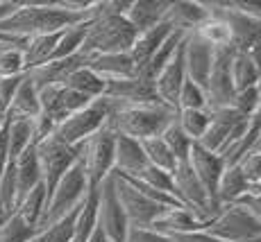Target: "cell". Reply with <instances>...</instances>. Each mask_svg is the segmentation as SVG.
Returning a JSON list of instances; mask_svg holds the SVG:
<instances>
[{
    "label": "cell",
    "instance_id": "cell-23",
    "mask_svg": "<svg viewBox=\"0 0 261 242\" xmlns=\"http://www.w3.org/2000/svg\"><path fill=\"white\" fill-rule=\"evenodd\" d=\"M39 113H41V107H39V90L34 88L32 79L25 73L23 82L18 84L16 93H14V100H12V104H9L3 120H37Z\"/></svg>",
    "mask_w": 261,
    "mask_h": 242
},
{
    "label": "cell",
    "instance_id": "cell-48",
    "mask_svg": "<svg viewBox=\"0 0 261 242\" xmlns=\"http://www.w3.org/2000/svg\"><path fill=\"white\" fill-rule=\"evenodd\" d=\"M250 57H252V62L257 64V68H259V90H261V43L250 52Z\"/></svg>",
    "mask_w": 261,
    "mask_h": 242
},
{
    "label": "cell",
    "instance_id": "cell-18",
    "mask_svg": "<svg viewBox=\"0 0 261 242\" xmlns=\"http://www.w3.org/2000/svg\"><path fill=\"white\" fill-rule=\"evenodd\" d=\"M87 68L93 70V73L98 75L100 79H105V82L137 77V66H134L129 52L91 54V57H87Z\"/></svg>",
    "mask_w": 261,
    "mask_h": 242
},
{
    "label": "cell",
    "instance_id": "cell-49",
    "mask_svg": "<svg viewBox=\"0 0 261 242\" xmlns=\"http://www.w3.org/2000/svg\"><path fill=\"white\" fill-rule=\"evenodd\" d=\"M89 242H107V238H105V235H102V231H100L98 226H95V231H93V235H91V238H89Z\"/></svg>",
    "mask_w": 261,
    "mask_h": 242
},
{
    "label": "cell",
    "instance_id": "cell-21",
    "mask_svg": "<svg viewBox=\"0 0 261 242\" xmlns=\"http://www.w3.org/2000/svg\"><path fill=\"white\" fill-rule=\"evenodd\" d=\"M207 224L200 220H195L193 213H189L184 206L177 208H166L157 220L152 222L150 231L162 235H175V233H191V231H204Z\"/></svg>",
    "mask_w": 261,
    "mask_h": 242
},
{
    "label": "cell",
    "instance_id": "cell-6",
    "mask_svg": "<svg viewBox=\"0 0 261 242\" xmlns=\"http://www.w3.org/2000/svg\"><path fill=\"white\" fill-rule=\"evenodd\" d=\"M204 231L223 242H254L261 238V220L237 204H225Z\"/></svg>",
    "mask_w": 261,
    "mask_h": 242
},
{
    "label": "cell",
    "instance_id": "cell-15",
    "mask_svg": "<svg viewBox=\"0 0 261 242\" xmlns=\"http://www.w3.org/2000/svg\"><path fill=\"white\" fill-rule=\"evenodd\" d=\"M184 82H187V70H184V41H182V45H179L177 52H175V57L170 59L166 64V68H164L152 82L159 102H162L164 107L173 109L175 113H177V98H179V90H182Z\"/></svg>",
    "mask_w": 261,
    "mask_h": 242
},
{
    "label": "cell",
    "instance_id": "cell-53",
    "mask_svg": "<svg viewBox=\"0 0 261 242\" xmlns=\"http://www.w3.org/2000/svg\"><path fill=\"white\" fill-rule=\"evenodd\" d=\"M5 48H9V45H0V50H5Z\"/></svg>",
    "mask_w": 261,
    "mask_h": 242
},
{
    "label": "cell",
    "instance_id": "cell-20",
    "mask_svg": "<svg viewBox=\"0 0 261 242\" xmlns=\"http://www.w3.org/2000/svg\"><path fill=\"white\" fill-rule=\"evenodd\" d=\"M207 18V9H204L202 0H175L168 3L164 23H168L177 32H193L200 23Z\"/></svg>",
    "mask_w": 261,
    "mask_h": 242
},
{
    "label": "cell",
    "instance_id": "cell-26",
    "mask_svg": "<svg viewBox=\"0 0 261 242\" xmlns=\"http://www.w3.org/2000/svg\"><path fill=\"white\" fill-rule=\"evenodd\" d=\"M64 32V29H62ZM62 32H55V34H39V37H30L25 39L21 52H23V64H25V73H30L32 68L41 66L46 64L55 52V45L59 41V34Z\"/></svg>",
    "mask_w": 261,
    "mask_h": 242
},
{
    "label": "cell",
    "instance_id": "cell-10",
    "mask_svg": "<svg viewBox=\"0 0 261 242\" xmlns=\"http://www.w3.org/2000/svg\"><path fill=\"white\" fill-rule=\"evenodd\" d=\"M232 57H234V48H216L214 50V64H212V73H209V82L204 88L207 95V111H216V109H227L232 107L234 100V84H232Z\"/></svg>",
    "mask_w": 261,
    "mask_h": 242
},
{
    "label": "cell",
    "instance_id": "cell-37",
    "mask_svg": "<svg viewBox=\"0 0 261 242\" xmlns=\"http://www.w3.org/2000/svg\"><path fill=\"white\" fill-rule=\"evenodd\" d=\"M162 140L166 143V147L170 149V154L175 156V161H177V163H182V161H189V152H191V145H193V140H191L189 136L184 134L182 129H179L177 120H173V123H170L168 127L164 129Z\"/></svg>",
    "mask_w": 261,
    "mask_h": 242
},
{
    "label": "cell",
    "instance_id": "cell-12",
    "mask_svg": "<svg viewBox=\"0 0 261 242\" xmlns=\"http://www.w3.org/2000/svg\"><path fill=\"white\" fill-rule=\"evenodd\" d=\"M98 229L102 231L107 242H125L129 229L127 218L116 197V190H114L112 174L98 186Z\"/></svg>",
    "mask_w": 261,
    "mask_h": 242
},
{
    "label": "cell",
    "instance_id": "cell-30",
    "mask_svg": "<svg viewBox=\"0 0 261 242\" xmlns=\"http://www.w3.org/2000/svg\"><path fill=\"white\" fill-rule=\"evenodd\" d=\"M62 86L77 90L80 95H84V98H89V100H100L105 95V79H100L98 75H95L93 70H89L87 66L77 68L73 75H68V79Z\"/></svg>",
    "mask_w": 261,
    "mask_h": 242
},
{
    "label": "cell",
    "instance_id": "cell-50",
    "mask_svg": "<svg viewBox=\"0 0 261 242\" xmlns=\"http://www.w3.org/2000/svg\"><path fill=\"white\" fill-rule=\"evenodd\" d=\"M252 149H254V152H261V136H259V140H257V143L252 145Z\"/></svg>",
    "mask_w": 261,
    "mask_h": 242
},
{
    "label": "cell",
    "instance_id": "cell-43",
    "mask_svg": "<svg viewBox=\"0 0 261 242\" xmlns=\"http://www.w3.org/2000/svg\"><path fill=\"white\" fill-rule=\"evenodd\" d=\"M25 75H21V77H0V123H3L5 113H7L9 104H12L14 100V93H16L18 84L23 82Z\"/></svg>",
    "mask_w": 261,
    "mask_h": 242
},
{
    "label": "cell",
    "instance_id": "cell-29",
    "mask_svg": "<svg viewBox=\"0 0 261 242\" xmlns=\"http://www.w3.org/2000/svg\"><path fill=\"white\" fill-rule=\"evenodd\" d=\"M229 73H232L234 90H245V88L259 86V68L248 52H237V50H234Z\"/></svg>",
    "mask_w": 261,
    "mask_h": 242
},
{
    "label": "cell",
    "instance_id": "cell-32",
    "mask_svg": "<svg viewBox=\"0 0 261 242\" xmlns=\"http://www.w3.org/2000/svg\"><path fill=\"white\" fill-rule=\"evenodd\" d=\"M193 32L198 34L202 41H207L212 48H227V45H232L227 23H225L223 18L214 16V14H207V18H204Z\"/></svg>",
    "mask_w": 261,
    "mask_h": 242
},
{
    "label": "cell",
    "instance_id": "cell-54",
    "mask_svg": "<svg viewBox=\"0 0 261 242\" xmlns=\"http://www.w3.org/2000/svg\"><path fill=\"white\" fill-rule=\"evenodd\" d=\"M3 220H5V218H0V222H3Z\"/></svg>",
    "mask_w": 261,
    "mask_h": 242
},
{
    "label": "cell",
    "instance_id": "cell-27",
    "mask_svg": "<svg viewBox=\"0 0 261 242\" xmlns=\"http://www.w3.org/2000/svg\"><path fill=\"white\" fill-rule=\"evenodd\" d=\"M184 37H187V32H177V29H175V32H170L168 39H166V41H164L162 45H159L157 52L152 54V59H150V62L145 64V68L141 70V73H139V77L152 84L154 77H157V75L162 73L164 68H166V64L175 57V52H177V48L182 45Z\"/></svg>",
    "mask_w": 261,
    "mask_h": 242
},
{
    "label": "cell",
    "instance_id": "cell-11",
    "mask_svg": "<svg viewBox=\"0 0 261 242\" xmlns=\"http://www.w3.org/2000/svg\"><path fill=\"white\" fill-rule=\"evenodd\" d=\"M93 100L80 95L77 90L66 88V86H46L39 88V107L41 113L39 118H46V123L53 125V129L59 123H64L66 118H71L73 113L82 111L84 107H89Z\"/></svg>",
    "mask_w": 261,
    "mask_h": 242
},
{
    "label": "cell",
    "instance_id": "cell-7",
    "mask_svg": "<svg viewBox=\"0 0 261 242\" xmlns=\"http://www.w3.org/2000/svg\"><path fill=\"white\" fill-rule=\"evenodd\" d=\"M107 118H109L107 98L93 100L89 107H84L82 111L73 113L71 118H66L64 123H59L50 136H55L59 143L68 145V147H77L89 136H93L98 129H102L107 125Z\"/></svg>",
    "mask_w": 261,
    "mask_h": 242
},
{
    "label": "cell",
    "instance_id": "cell-22",
    "mask_svg": "<svg viewBox=\"0 0 261 242\" xmlns=\"http://www.w3.org/2000/svg\"><path fill=\"white\" fill-rule=\"evenodd\" d=\"M166 9H168V0H132L129 12L125 14V18L141 34V32L157 27L159 23H164Z\"/></svg>",
    "mask_w": 261,
    "mask_h": 242
},
{
    "label": "cell",
    "instance_id": "cell-9",
    "mask_svg": "<svg viewBox=\"0 0 261 242\" xmlns=\"http://www.w3.org/2000/svg\"><path fill=\"white\" fill-rule=\"evenodd\" d=\"M112 181H114V190H116V197L120 201V208H123L125 218H127L129 226H137V229H150L152 222L168 208L162 206L157 201H152L150 197H145L143 193H139L132 184H129L125 176H120L118 172L112 170Z\"/></svg>",
    "mask_w": 261,
    "mask_h": 242
},
{
    "label": "cell",
    "instance_id": "cell-33",
    "mask_svg": "<svg viewBox=\"0 0 261 242\" xmlns=\"http://www.w3.org/2000/svg\"><path fill=\"white\" fill-rule=\"evenodd\" d=\"M139 143H141V149H143L145 159H148V165H152V168H157V170H164V172H168V174L173 172L177 161H175V156L170 154V149L162 140V136L139 140Z\"/></svg>",
    "mask_w": 261,
    "mask_h": 242
},
{
    "label": "cell",
    "instance_id": "cell-31",
    "mask_svg": "<svg viewBox=\"0 0 261 242\" xmlns=\"http://www.w3.org/2000/svg\"><path fill=\"white\" fill-rule=\"evenodd\" d=\"M87 27H89V21L64 29V32L59 34V41L55 45V52L48 62H59V59H68V57H73V54H77L80 50H82L84 37H87Z\"/></svg>",
    "mask_w": 261,
    "mask_h": 242
},
{
    "label": "cell",
    "instance_id": "cell-3",
    "mask_svg": "<svg viewBox=\"0 0 261 242\" xmlns=\"http://www.w3.org/2000/svg\"><path fill=\"white\" fill-rule=\"evenodd\" d=\"M89 190H91V186H89L87 174H84L80 161H75V165L62 176L57 188H55L53 195L48 197L46 210H43L41 220H39L37 231H43L46 226L55 224V222H59L62 218H66L71 210H75L80 204H82Z\"/></svg>",
    "mask_w": 261,
    "mask_h": 242
},
{
    "label": "cell",
    "instance_id": "cell-34",
    "mask_svg": "<svg viewBox=\"0 0 261 242\" xmlns=\"http://www.w3.org/2000/svg\"><path fill=\"white\" fill-rule=\"evenodd\" d=\"M46 201H48L46 188H43V184H39L37 188H32L21 199V204L16 206V210H14V213H18L30 226H34V229H37L39 220H41L43 210H46Z\"/></svg>",
    "mask_w": 261,
    "mask_h": 242
},
{
    "label": "cell",
    "instance_id": "cell-16",
    "mask_svg": "<svg viewBox=\"0 0 261 242\" xmlns=\"http://www.w3.org/2000/svg\"><path fill=\"white\" fill-rule=\"evenodd\" d=\"M102 98L114 100L118 104H152L159 102L154 86L150 82H145L137 75L129 79H112L105 82V95Z\"/></svg>",
    "mask_w": 261,
    "mask_h": 242
},
{
    "label": "cell",
    "instance_id": "cell-2",
    "mask_svg": "<svg viewBox=\"0 0 261 242\" xmlns=\"http://www.w3.org/2000/svg\"><path fill=\"white\" fill-rule=\"evenodd\" d=\"M109 102L107 125L118 136H127L134 140H145L162 136L164 129L177 118L173 109L164 107L162 102L152 104H118L114 100Z\"/></svg>",
    "mask_w": 261,
    "mask_h": 242
},
{
    "label": "cell",
    "instance_id": "cell-45",
    "mask_svg": "<svg viewBox=\"0 0 261 242\" xmlns=\"http://www.w3.org/2000/svg\"><path fill=\"white\" fill-rule=\"evenodd\" d=\"M234 204L241 206V208H245L248 213H252L254 218L261 220V193H245L243 197H239Z\"/></svg>",
    "mask_w": 261,
    "mask_h": 242
},
{
    "label": "cell",
    "instance_id": "cell-24",
    "mask_svg": "<svg viewBox=\"0 0 261 242\" xmlns=\"http://www.w3.org/2000/svg\"><path fill=\"white\" fill-rule=\"evenodd\" d=\"M175 32L168 23H159L157 27L148 29V32L137 34V41H134L132 50H129V57H132L134 66H137V75L145 68V64L152 59V54L157 52V48L168 39V34Z\"/></svg>",
    "mask_w": 261,
    "mask_h": 242
},
{
    "label": "cell",
    "instance_id": "cell-36",
    "mask_svg": "<svg viewBox=\"0 0 261 242\" xmlns=\"http://www.w3.org/2000/svg\"><path fill=\"white\" fill-rule=\"evenodd\" d=\"M177 125L184 134L189 136L193 143H198L200 138L204 136L209 127V111L200 109V111H177Z\"/></svg>",
    "mask_w": 261,
    "mask_h": 242
},
{
    "label": "cell",
    "instance_id": "cell-14",
    "mask_svg": "<svg viewBox=\"0 0 261 242\" xmlns=\"http://www.w3.org/2000/svg\"><path fill=\"white\" fill-rule=\"evenodd\" d=\"M189 165L195 172V176H198V181L202 184V188L207 190L209 199H212L216 206H220L218 199H216V193H218L220 176L225 172L223 156L204 149L200 143H193L191 145V152H189Z\"/></svg>",
    "mask_w": 261,
    "mask_h": 242
},
{
    "label": "cell",
    "instance_id": "cell-8",
    "mask_svg": "<svg viewBox=\"0 0 261 242\" xmlns=\"http://www.w3.org/2000/svg\"><path fill=\"white\" fill-rule=\"evenodd\" d=\"M34 152H37L41 184H43V188H46V195L50 197L53 190L57 188V184L62 181V176L66 174L75 165V161H77V147H68V145L59 143L55 136H48V138L39 140V143L34 145Z\"/></svg>",
    "mask_w": 261,
    "mask_h": 242
},
{
    "label": "cell",
    "instance_id": "cell-46",
    "mask_svg": "<svg viewBox=\"0 0 261 242\" xmlns=\"http://www.w3.org/2000/svg\"><path fill=\"white\" fill-rule=\"evenodd\" d=\"M170 242H223L214 235H209L207 231H191V233H175V235H166Z\"/></svg>",
    "mask_w": 261,
    "mask_h": 242
},
{
    "label": "cell",
    "instance_id": "cell-40",
    "mask_svg": "<svg viewBox=\"0 0 261 242\" xmlns=\"http://www.w3.org/2000/svg\"><path fill=\"white\" fill-rule=\"evenodd\" d=\"M132 179L141 181V184H145L148 188H152V190H157V193L173 195V181H170V174L164 172V170L152 168V165H148V168H145L141 174L132 176Z\"/></svg>",
    "mask_w": 261,
    "mask_h": 242
},
{
    "label": "cell",
    "instance_id": "cell-55",
    "mask_svg": "<svg viewBox=\"0 0 261 242\" xmlns=\"http://www.w3.org/2000/svg\"><path fill=\"white\" fill-rule=\"evenodd\" d=\"M0 125H3V123H0Z\"/></svg>",
    "mask_w": 261,
    "mask_h": 242
},
{
    "label": "cell",
    "instance_id": "cell-52",
    "mask_svg": "<svg viewBox=\"0 0 261 242\" xmlns=\"http://www.w3.org/2000/svg\"><path fill=\"white\" fill-rule=\"evenodd\" d=\"M250 193H261V184L257 186V188H252V190H250Z\"/></svg>",
    "mask_w": 261,
    "mask_h": 242
},
{
    "label": "cell",
    "instance_id": "cell-19",
    "mask_svg": "<svg viewBox=\"0 0 261 242\" xmlns=\"http://www.w3.org/2000/svg\"><path fill=\"white\" fill-rule=\"evenodd\" d=\"M148 168V159H145L141 143L127 136L116 134V147H114V172L123 176H139Z\"/></svg>",
    "mask_w": 261,
    "mask_h": 242
},
{
    "label": "cell",
    "instance_id": "cell-39",
    "mask_svg": "<svg viewBox=\"0 0 261 242\" xmlns=\"http://www.w3.org/2000/svg\"><path fill=\"white\" fill-rule=\"evenodd\" d=\"M207 109V95L200 86H195L193 82H184L182 90L177 98V111H200Z\"/></svg>",
    "mask_w": 261,
    "mask_h": 242
},
{
    "label": "cell",
    "instance_id": "cell-4",
    "mask_svg": "<svg viewBox=\"0 0 261 242\" xmlns=\"http://www.w3.org/2000/svg\"><path fill=\"white\" fill-rule=\"evenodd\" d=\"M114 147H116V132L109 125L89 136L77 145V161L91 188H98L102 179H107L114 170Z\"/></svg>",
    "mask_w": 261,
    "mask_h": 242
},
{
    "label": "cell",
    "instance_id": "cell-38",
    "mask_svg": "<svg viewBox=\"0 0 261 242\" xmlns=\"http://www.w3.org/2000/svg\"><path fill=\"white\" fill-rule=\"evenodd\" d=\"M21 48L23 45H9V48L0 50V77H21V75H25Z\"/></svg>",
    "mask_w": 261,
    "mask_h": 242
},
{
    "label": "cell",
    "instance_id": "cell-47",
    "mask_svg": "<svg viewBox=\"0 0 261 242\" xmlns=\"http://www.w3.org/2000/svg\"><path fill=\"white\" fill-rule=\"evenodd\" d=\"M18 3H21V0H0V23L16 12Z\"/></svg>",
    "mask_w": 261,
    "mask_h": 242
},
{
    "label": "cell",
    "instance_id": "cell-35",
    "mask_svg": "<svg viewBox=\"0 0 261 242\" xmlns=\"http://www.w3.org/2000/svg\"><path fill=\"white\" fill-rule=\"evenodd\" d=\"M37 235V229L30 226L18 213L7 215L0 222V242H28Z\"/></svg>",
    "mask_w": 261,
    "mask_h": 242
},
{
    "label": "cell",
    "instance_id": "cell-51",
    "mask_svg": "<svg viewBox=\"0 0 261 242\" xmlns=\"http://www.w3.org/2000/svg\"><path fill=\"white\" fill-rule=\"evenodd\" d=\"M28 242H46V240H43V238H41V233H37V235H34V238H32V240H28Z\"/></svg>",
    "mask_w": 261,
    "mask_h": 242
},
{
    "label": "cell",
    "instance_id": "cell-44",
    "mask_svg": "<svg viewBox=\"0 0 261 242\" xmlns=\"http://www.w3.org/2000/svg\"><path fill=\"white\" fill-rule=\"evenodd\" d=\"M125 242H170V238L162 233H154L150 229H137V226H129Z\"/></svg>",
    "mask_w": 261,
    "mask_h": 242
},
{
    "label": "cell",
    "instance_id": "cell-28",
    "mask_svg": "<svg viewBox=\"0 0 261 242\" xmlns=\"http://www.w3.org/2000/svg\"><path fill=\"white\" fill-rule=\"evenodd\" d=\"M245 193H250V184L245 181V176L241 174L239 165H229L225 168L223 176H220L218 184V193H216V199H218L220 206L225 204H234L239 197H243Z\"/></svg>",
    "mask_w": 261,
    "mask_h": 242
},
{
    "label": "cell",
    "instance_id": "cell-25",
    "mask_svg": "<svg viewBox=\"0 0 261 242\" xmlns=\"http://www.w3.org/2000/svg\"><path fill=\"white\" fill-rule=\"evenodd\" d=\"M14 179H16V206H18L21 199L30 193V190L37 188V186L41 184V172H39L34 145H30V147L16 159V163H14Z\"/></svg>",
    "mask_w": 261,
    "mask_h": 242
},
{
    "label": "cell",
    "instance_id": "cell-1",
    "mask_svg": "<svg viewBox=\"0 0 261 242\" xmlns=\"http://www.w3.org/2000/svg\"><path fill=\"white\" fill-rule=\"evenodd\" d=\"M91 7H89V12L77 14V12L64 9L57 0L55 3H28V0H23V3H18L16 12L0 23V32L14 39L55 34L66 27H73L77 23L91 21Z\"/></svg>",
    "mask_w": 261,
    "mask_h": 242
},
{
    "label": "cell",
    "instance_id": "cell-42",
    "mask_svg": "<svg viewBox=\"0 0 261 242\" xmlns=\"http://www.w3.org/2000/svg\"><path fill=\"white\" fill-rule=\"evenodd\" d=\"M259 102H261V90L259 86H252V88H245V90H237L234 93V100H232V107L243 115H252L254 111L259 109Z\"/></svg>",
    "mask_w": 261,
    "mask_h": 242
},
{
    "label": "cell",
    "instance_id": "cell-17",
    "mask_svg": "<svg viewBox=\"0 0 261 242\" xmlns=\"http://www.w3.org/2000/svg\"><path fill=\"white\" fill-rule=\"evenodd\" d=\"M87 66V57L82 52L73 54L68 59H59V62H46L41 66L32 68L28 73V77L32 79L34 88H46V86H62L68 79V75H73L77 68Z\"/></svg>",
    "mask_w": 261,
    "mask_h": 242
},
{
    "label": "cell",
    "instance_id": "cell-13",
    "mask_svg": "<svg viewBox=\"0 0 261 242\" xmlns=\"http://www.w3.org/2000/svg\"><path fill=\"white\" fill-rule=\"evenodd\" d=\"M214 50L216 48H212L207 41H202L195 32H189L187 39H184V70H187V79L202 90L207 88L209 73H212Z\"/></svg>",
    "mask_w": 261,
    "mask_h": 242
},
{
    "label": "cell",
    "instance_id": "cell-41",
    "mask_svg": "<svg viewBox=\"0 0 261 242\" xmlns=\"http://www.w3.org/2000/svg\"><path fill=\"white\" fill-rule=\"evenodd\" d=\"M237 165H239L241 174L245 176V181L250 184V190L257 188V186L261 184V152H254V149H250V152L245 154Z\"/></svg>",
    "mask_w": 261,
    "mask_h": 242
},
{
    "label": "cell",
    "instance_id": "cell-5",
    "mask_svg": "<svg viewBox=\"0 0 261 242\" xmlns=\"http://www.w3.org/2000/svg\"><path fill=\"white\" fill-rule=\"evenodd\" d=\"M207 14L223 18L229 27L232 37V48L237 52H252L261 43V21L243 14L234 7V0H202Z\"/></svg>",
    "mask_w": 261,
    "mask_h": 242
}]
</instances>
